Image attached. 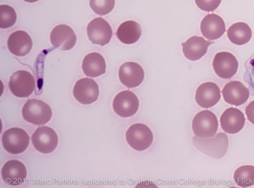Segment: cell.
<instances>
[{
    "mask_svg": "<svg viewBox=\"0 0 254 188\" xmlns=\"http://www.w3.org/2000/svg\"><path fill=\"white\" fill-rule=\"evenodd\" d=\"M22 114L26 121L40 125L45 124L51 119L52 111L47 103L34 98L26 102L22 109Z\"/></svg>",
    "mask_w": 254,
    "mask_h": 188,
    "instance_id": "obj_1",
    "label": "cell"
},
{
    "mask_svg": "<svg viewBox=\"0 0 254 188\" xmlns=\"http://www.w3.org/2000/svg\"><path fill=\"white\" fill-rule=\"evenodd\" d=\"M218 121L215 114L210 110L198 112L192 121V129L197 137L206 138L213 137L217 131Z\"/></svg>",
    "mask_w": 254,
    "mask_h": 188,
    "instance_id": "obj_2",
    "label": "cell"
},
{
    "mask_svg": "<svg viewBox=\"0 0 254 188\" xmlns=\"http://www.w3.org/2000/svg\"><path fill=\"white\" fill-rule=\"evenodd\" d=\"M127 143L133 149L142 151L151 145L153 136L150 129L145 124L140 123L131 125L126 133Z\"/></svg>",
    "mask_w": 254,
    "mask_h": 188,
    "instance_id": "obj_3",
    "label": "cell"
},
{
    "mask_svg": "<svg viewBox=\"0 0 254 188\" xmlns=\"http://www.w3.org/2000/svg\"><path fill=\"white\" fill-rule=\"evenodd\" d=\"M1 141L6 151L12 154H18L24 152L28 147L29 136L24 129L13 127L3 133Z\"/></svg>",
    "mask_w": 254,
    "mask_h": 188,
    "instance_id": "obj_4",
    "label": "cell"
},
{
    "mask_svg": "<svg viewBox=\"0 0 254 188\" xmlns=\"http://www.w3.org/2000/svg\"><path fill=\"white\" fill-rule=\"evenodd\" d=\"M8 86L11 92L16 96H29L35 88V81L33 75L27 71L18 70L10 78Z\"/></svg>",
    "mask_w": 254,
    "mask_h": 188,
    "instance_id": "obj_5",
    "label": "cell"
},
{
    "mask_svg": "<svg viewBox=\"0 0 254 188\" xmlns=\"http://www.w3.org/2000/svg\"><path fill=\"white\" fill-rule=\"evenodd\" d=\"M31 140L35 148L44 154L53 152L58 143V137L56 132L46 126L38 127L32 134Z\"/></svg>",
    "mask_w": 254,
    "mask_h": 188,
    "instance_id": "obj_6",
    "label": "cell"
},
{
    "mask_svg": "<svg viewBox=\"0 0 254 188\" xmlns=\"http://www.w3.org/2000/svg\"><path fill=\"white\" fill-rule=\"evenodd\" d=\"M139 107V100L137 96L129 90L118 93L113 102V108L118 115L127 117L133 115Z\"/></svg>",
    "mask_w": 254,
    "mask_h": 188,
    "instance_id": "obj_7",
    "label": "cell"
},
{
    "mask_svg": "<svg viewBox=\"0 0 254 188\" xmlns=\"http://www.w3.org/2000/svg\"><path fill=\"white\" fill-rule=\"evenodd\" d=\"M87 33L89 40L93 44L101 46L108 44L113 35L111 26L102 17L95 18L89 23Z\"/></svg>",
    "mask_w": 254,
    "mask_h": 188,
    "instance_id": "obj_8",
    "label": "cell"
},
{
    "mask_svg": "<svg viewBox=\"0 0 254 188\" xmlns=\"http://www.w3.org/2000/svg\"><path fill=\"white\" fill-rule=\"evenodd\" d=\"M75 98L81 103L89 104L95 101L99 96L98 84L92 79L84 78L78 80L73 89Z\"/></svg>",
    "mask_w": 254,
    "mask_h": 188,
    "instance_id": "obj_9",
    "label": "cell"
},
{
    "mask_svg": "<svg viewBox=\"0 0 254 188\" xmlns=\"http://www.w3.org/2000/svg\"><path fill=\"white\" fill-rule=\"evenodd\" d=\"M212 65L215 73L225 79H230L234 76L238 68V62L234 55L225 51L215 55Z\"/></svg>",
    "mask_w": 254,
    "mask_h": 188,
    "instance_id": "obj_10",
    "label": "cell"
},
{
    "mask_svg": "<svg viewBox=\"0 0 254 188\" xmlns=\"http://www.w3.org/2000/svg\"><path fill=\"white\" fill-rule=\"evenodd\" d=\"M50 40L55 48L61 50H69L75 45L76 36L72 29L68 25L56 26L50 34Z\"/></svg>",
    "mask_w": 254,
    "mask_h": 188,
    "instance_id": "obj_11",
    "label": "cell"
},
{
    "mask_svg": "<svg viewBox=\"0 0 254 188\" xmlns=\"http://www.w3.org/2000/svg\"><path fill=\"white\" fill-rule=\"evenodd\" d=\"M121 82L128 88L139 86L144 78V72L142 67L133 62L124 63L119 70Z\"/></svg>",
    "mask_w": 254,
    "mask_h": 188,
    "instance_id": "obj_12",
    "label": "cell"
},
{
    "mask_svg": "<svg viewBox=\"0 0 254 188\" xmlns=\"http://www.w3.org/2000/svg\"><path fill=\"white\" fill-rule=\"evenodd\" d=\"M221 97L220 90L213 82H206L197 89L195 99L196 103L203 108H209L215 105Z\"/></svg>",
    "mask_w": 254,
    "mask_h": 188,
    "instance_id": "obj_13",
    "label": "cell"
},
{
    "mask_svg": "<svg viewBox=\"0 0 254 188\" xmlns=\"http://www.w3.org/2000/svg\"><path fill=\"white\" fill-rule=\"evenodd\" d=\"M222 95L225 102L235 106L245 103L250 95L249 89L240 81H233L226 84L223 88Z\"/></svg>",
    "mask_w": 254,
    "mask_h": 188,
    "instance_id": "obj_14",
    "label": "cell"
},
{
    "mask_svg": "<svg viewBox=\"0 0 254 188\" xmlns=\"http://www.w3.org/2000/svg\"><path fill=\"white\" fill-rule=\"evenodd\" d=\"M1 175L6 184L17 186L24 182L26 177L27 170L21 162L12 160L4 164L1 171Z\"/></svg>",
    "mask_w": 254,
    "mask_h": 188,
    "instance_id": "obj_15",
    "label": "cell"
},
{
    "mask_svg": "<svg viewBox=\"0 0 254 188\" xmlns=\"http://www.w3.org/2000/svg\"><path fill=\"white\" fill-rule=\"evenodd\" d=\"M200 31L203 36L208 40H216L224 33L225 24L218 15L208 14L201 21Z\"/></svg>",
    "mask_w": 254,
    "mask_h": 188,
    "instance_id": "obj_16",
    "label": "cell"
},
{
    "mask_svg": "<svg viewBox=\"0 0 254 188\" xmlns=\"http://www.w3.org/2000/svg\"><path fill=\"white\" fill-rule=\"evenodd\" d=\"M220 122L225 132L235 134L239 132L243 128L245 117L244 113L239 109L230 107L222 114Z\"/></svg>",
    "mask_w": 254,
    "mask_h": 188,
    "instance_id": "obj_17",
    "label": "cell"
},
{
    "mask_svg": "<svg viewBox=\"0 0 254 188\" xmlns=\"http://www.w3.org/2000/svg\"><path fill=\"white\" fill-rule=\"evenodd\" d=\"M33 45L29 35L23 30L11 33L7 40V47L10 52L17 56H24L31 51Z\"/></svg>",
    "mask_w": 254,
    "mask_h": 188,
    "instance_id": "obj_18",
    "label": "cell"
},
{
    "mask_svg": "<svg viewBox=\"0 0 254 188\" xmlns=\"http://www.w3.org/2000/svg\"><path fill=\"white\" fill-rule=\"evenodd\" d=\"M212 43L214 42L205 40L202 37L193 36L182 43L183 52L188 59L196 61L205 54L208 46Z\"/></svg>",
    "mask_w": 254,
    "mask_h": 188,
    "instance_id": "obj_19",
    "label": "cell"
},
{
    "mask_svg": "<svg viewBox=\"0 0 254 188\" xmlns=\"http://www.w3.org/2000/svg\"><path fill=\"white\" fill-rule=\"evenodd\" d=\"M106 68L105 60L98 53H89L85 56L82 61V70L88 77H98L105 73Z\"/></svg>",
    "mask_w": 254,
    "mask_h": 188,
    "instance_id": "obj_20",
    "label": "cell"
},
{
    "mask_svg": "<svg viewBox=\"0 0 254 188\" xmlns=\"http://www.w3.org/2000/svg\"><path fill=\"white\" fill-rule=\"evenodd\" d=\"M141 34L140 25L133 20L123 22L118 27L116 35L118 38L124 44H130L136 42Z\"/></svg>",
    "mask_w": 254,
    "mask_h": 188,
    "instance_id": "obj_21",
    "label": "cell"
},
{
    "mask_svg": "<svg viewBox=\"0 0 254 188\" xmlns=\"http://www.w3.org/2000/svg\"><path fill=\"white\" fill-rule=\"evenodd\" d=\"M204 141L206 143V150L204 152L208 156L219 159L226 154L228 147V140L225 133H218L215 138Z\"/></svg>",
    "mask_w": 254,
    "mask_h": 188,
    "instance_id": "obj_22",
    "label": "cell"
},
{
    "mask_svg": "<svg viewBox=\"0 0 254 188\" xmlns=\"http://www.w3.org/2000/svg\"><path fill=\"white\" fill-rule=\"evenodd\" d=\"M252 32L249 25L238 22L233 24L227 30V36L234 44L242 45L248 43L251 39Z\"/></svg>",
    "mask_w": 254,
    "mask_h": 188,
    "instance_id": "obj_23",
    "label": "cell"
},
{
    "mask_svg": "<svg viewBox=\"0 0 254 188\" xmlns=\"http://www.w3.org/2000/svg\"><path fill=\"white\" fill-rule=\"evenodd\" d=\"M235 182L240 187L246 188L254 185V166L244 165L238 168L234 174Z\"/></svg>",
    "mask_w": 254,
    "mask_h": 188,
    "instance_id": "obj_24",
    "label": "cell"
},
{
    "mask_svg": "<svg viewBox=\"0 0 254 188\" xmlns=\"http://www.w3.org/2000/svg\"><path fill=\"white\" fill-rule=\"evenodd\" d=\"M17 16L15 10L6 4L0 5V27L8 28L13 26L16 20Z\"/></svg>",
    "mask_w": 254,
    "mask_h": 188,
    "instance_id": "obj_25",
    "label": "cell"
},
{
    "mask_svg": "<svg viewBox=\"0 0 254 188\" xmlns=\"http://www.w3.org/2000/svg\"><path fill=\"white\" fill-rule=\"evenodd\" d=\"M115 0H90L89 4L95 13L100 15H106L113 9Z\"/></svg>",
    "mask_w": 254,
    "mask_h": 188,
    "instance_id": "obj_26",
    "label": "cell"
},
{
    "mask_svg": "<svg viewBox=\"0 0 254 188\" xmlns=\"http://www.w3.org/2000/svg\"><path fill=\"white\" fill-rule=\"evenodd\" d=\"M199 8L207 12L216 9L221 2V0H195Z\"/></svg>",
    "mask_w": 254,
    "mask_h": 188,
    "instance_id": "obj_27",
    "label": "cell"
},
{
    "mask_svg": "<svg viewBox=\"0 0 254 188\" xmlns=\"http://www.w3.org/2000/svg\"><path fill=\"white\" fill-rule=\"evenodd\" d=\"M245 112L248 119L254 124V100L251 101L246 107Z\"/></svg>",
    "mask_w": 254,
    "mask_h": 188,
    "instance_id": "obj_28",
    "label": "cell"
},
{
    "mask_svg": "<svg viewBox=\"0 0 254 188\" xmlns=\"http://www.w3.org/2000/svg\"><path fill=\"white\" fill-rule=\"evenodd\" d=\"M24 0L26 2H34L37 1L39 0Z\"/></svg>",
    "mask_w": 254,
    "mask_h": 188,
    "instance_id": "obj_29",
    "label": "cell"
}]
</instances>
